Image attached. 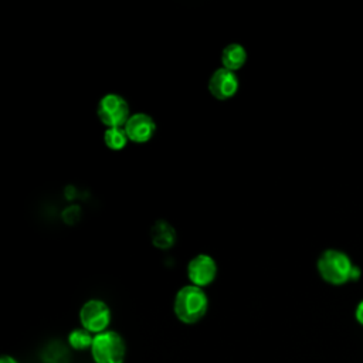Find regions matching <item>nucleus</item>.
<instances>
[{
    "mask_svg": "<svg viewBox=\"0 0 363 363\" xmlns=\"http://www.w3.org/2000/svg\"><path fill=\"white\" fill-rule=\"evenodd\" d=\"M316 268L320 278L330 285H343L356 281L360 277V268L353 265L349 255L339 250H325L318 261Z\"/></svg>",
    "mask_w": 363,
    "mask_h": 363,
    "instance_id": "nucleus-1",
    "label": "nucleus"
},
{
    "mask_svg": "<svg viewBox=\"0 0 363 363\" xmlns=\"http://www.w3.org/2000/svg\"><path fill=\"white\" fill-rule=\"evenodd\" d=\"M208 309V298L203 288L186 285L180 288L173 301V312L184 325H194L204 318Z\"/></svg>",
    "mask_w": 363,
    "mask_h": 363,
    "instance_id": "nucleus-2",
    "label": "nucleus"
},
{
    "mask_svg": "<svg viewBox=\"0 0 363 363\" xmlns=\"http://www.w3.org/2000/svg\"><path fill=\"white\" fill-rule=\"evenodd\" d=\"M94 363H123L126 357V343L116 330H105L94 336L91 346Z\"/></svg>",
    "mask_w": 363,
    "mask_h": 363,
    "instance_id": "nucleus-3",
    "label": "nucleus"
},
{
    "mask_svg": "<svg viewBox=\"0 0 363 363\" xmlns=\"http://www.w3.org/2000/svg\"><path fill=\"white\" fill-rule=\"evenodd\" d=\"M96 115L106 128H122L130 118L126 99L118 94L104 95L98 102Z\"/></svg>",
    "mask_w": 363,
    "mask_h": 363,
    "instance_id": "nucleus-4",
    "label": "nucleus"
},
{
    "mask_svg": "<svg viewBox=\"0 0 363 363\" xmlns=\"http://www.w3.org/2000/svg\"><path fill=\"white\" fill-rule=\"evenodd\" d=\"M79 322L92 335L102 333L111 323V309L101 299H89L79 309Z\"/></svg>",
    "mask_w": 363,
    "mask_h": 363,
    "instance_id": "nucleus-5",
    "label": "nucleus"
},
{
    "mask_svg": "<svg viewBox=\"0 0 363 363\" xmlns=\"http://www.w3.org/2000/svg\"><path fill=\"white\" fill-rule=\"evenodd\" d=\"M187 277L191 285L204 288L217 277V264L207 254H199L190 259L187 265Z\"/></svg>",
    "mask_w": 363,
    "mask_h": 363,
    "instance_id": "nucleus-6",
    "label": "nucleus"
},
{
    "mask_svg": "<svg viewBox=\"0 0 363 363\" xmlns=\"http://www.w3.org/2000/svg\"><path fill=\"white\" fill-rule=\"evenodd\" d=\"M238 77L235 75L234 71H230L227 68L216 69L208 79L210 94L220 101L234 96L238 91Z\"/></svg>",
    "mask_w": 363,
    "mask_h": 363,
    "instance_id": "nucleus-7",
    "label": "nucleus"
},
{
    "mask_svg": "<svg viewBox=\"0 0 363 363\" xmlns=\"http://www.w3.org/2000/svg\"><path fill=\"white\" fill-rule=\"evenodd\" d=\"M123 128L129 140L136 143H145L150 140L156 132V123L153 118L143 112L130 115Z\"/></svg>",
    "mask_w": 363,
    "mask_h": 363,
    "instance_id": "nucleus-8",
    "label": "nucleus"
},
{
    "mask_svg": "<svg viewBox=\"0 0 363 363\" xmlns=\"http://www.w3.org/2000/svg\"><path fill=\"white\" fill-rule=\"evenodd\" d=\"M247 61V51L245 48L238 43H231L224 47L221 52V62L223 68H227L230 71L240 69Z\"/></svg>",
    "mask_w": 363,
    "mask_h": 363,
    "instance_id": "nucleus-9",
    "label": "nucleus"
},
{
    "mask_svg": "<svg viewBox=\"0 0 363 363\" xmlns=\"http://www.w3.org/2000/svg\"><path fill=\"white\" fill-rule=\"evenodd\" d=\"M150 238L155 247L160 250H167L174 244L176 233L173 227L166 221H156L150 230Z\"/></svg>",
    "mask_w": 363,
    "mask_h": 363,
    "instance_id": "nucleus-10",
    "label": "nucleus"
},
{
    "mask_svg": "<svg viewBox=\"0 0 363 363\" xmlns=\"http://www.w3.org/2000/svg\"><path fill=\"white\" fill-rule=\"evenodd\" d=\"M94 336L89 330L85 328H75L68 333V345L74 350H91Z\"/></svg>",
    "mask_w": 363,
    "mask_h": 363,
    "instance_id": "nucleus-11",
    "label": "nucleus"
},
{
    "mask_svg": "<svg viewBox=\"0 0 363 363\" xmlns=\"http://www.w3.org/2000/svg\"><path fill=\"white\" fill-rule=\"evenodd\" d=\"M104 140H105V145L111 149V150H122L129 138L125 132V128H106L105 133H104Z\"/></svg>",
    "mask_w": 363,
    "mask_h": 363,
    "instance_id": "nucleus-12",
    "label": "nucleus"
},
{
    "mask_svg": "<svg viewBox=\"0 0 363 363\" xmlns=\"http://www.w3.org/2000/svg\"><path fill=\"white\" fill-rule=\"evenodd\" d=\"M354 318L357 320V323H360L363 326V301H360L356 306V311H354Z\"/></svg>",
    "mask_w": 363,
    "mask_h": 363,
    "instance_id": "nucleus-13",
    "label": "nucleus"
},
{
    "mask_svg": "<svg viewBox=\"0 0 363 363\" xmlns=\"http://www.w3.org/2000/svg\"><path fill=\"white\" fill-rule=\"evenodd\" d=\"M0 363H18L13 356H9V354H3L0 357Z\"/></svg>",
    "mask_w": 363,
    "mask_h": 363,
    "instance_id": "nucleus-14",
    "label": "nucleus"
}]
</instances>
